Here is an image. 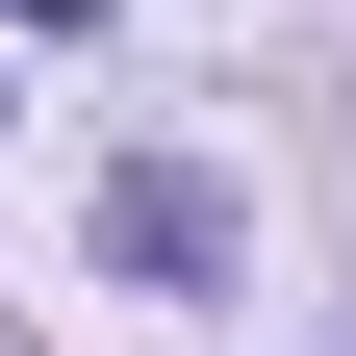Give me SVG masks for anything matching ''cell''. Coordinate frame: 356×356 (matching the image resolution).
I'll return each mask as SVG.
<instances>
[{
	"mask_svg": "<svg viewBox=\"0 0 356 356\" xmlns=\"http://www.w3.org/2000/svg\"><path fill=\"white\" fill-rule=\"evenodd\" d=\"M102 254H127V280H229V178H204V153H127L102 178Z\"/></svg>",
	"mask_w": 356,
	"mask_h": 356,
	"instance_id": "obj_1",
	"label": "cell"
},
{
	"mask_svg": "<svg viewBox=\"0 0 356 356\" xmlns=\"http://www.w3.org/2000/svg\"><path fill=\"white\" fill-rule=\"evenodd\" d=\"M0 26H102V0H0Z\"/></svg>",
	"mask_w": 356,
	"mask_h": 356,
	"instance_id": "obj_2",
	"label": "cell"
}]
</instances>
